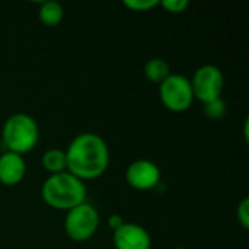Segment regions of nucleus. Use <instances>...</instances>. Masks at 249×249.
Instances as JSON below:
<instances>
[{
    "label": "nucleus",
    "mask_w": 249,
    "mask_h": 249,
    "mask_svg": "<svg viewBox=\"0 0 249 249\" xmlns=\"http://www.w3.org/2000/svg\"><path fill=\"white\" fill-rule=\"evenodd\" d=\"M236 217H238V222L242 225L244 229H248L249 228V200L248 198H244L239 204H238V209H236Z\"/></svg>",
    "instance_id": "dca6fc26"
},
{
    "label": "nucleus",
    "mask_w": 249,
    "mask_h": 249,
    "mask_svg": "<svg viewBox=\"0 0 249 249\" xmlns=\"http://www.w3.org/2000/svg\"><path fill=\"white\" fill-rule=\"evenodd\" d=\"M160 101L172 112H184L194 102L190 79L182 74H169L159 85Z\"/></svg>",
    "instance_id": "39448f33"
},
{
    "label": "nucleus",
    "mask_w": 249,
    "mask_h": 249,
    "mask_svg": "<svg viewBox=\"0 0 249 249\" xmlns=\"http://www.w3.org/2000/svg\"><path fill=\"white\" fill-rule=\"evenodd\" d=\"M123 223H124V220H123V217L118 216V214H111L109 219H108V226H109L112 231H117Z\"/></svg>",
    "instance_id": "f3484780"
},
{
    "label": "nucleus",
    "mask_w": 249,
    "mask_h": 249,
    "mask_svg": "<svg viewBox=\"0 0 249 249\" xmlns=\"http://www.w3.org/2000/svg\"><path fill=\"white\" fill-rule=\"evenodd\" d=\"M99 228L98 210L89 204L82 203L67 212L64 220V231L67 236L76 242H83L90 239Z\"/></svg>",
    "instance_id": "20e7f679"
},
{
    "label": "nucleus",
    "mask_w": 249,
    "mask_h": 249,
    "mask_svg": "<svg viewBox=\"0 0 249 249\" xmlns=\"http://www.w3.org/2000/svg\"><path fill=\"white\" fill-rule=\"evenodd\" d=\"M112 241L115 249H150L152 239L149 232L137 223H123L114 231Z\"/></svg>",
    "instance_id": "6e6552de"
},
{
    "label": "nucleus",
    "mask_w": 249,
    "mask_h": 249,
    "mask_svg": "<svg viewBox=\"0 0 249 249\" xmlns=\"http://www.w3.org/2000/svg\"><path fill=\"white\" fill-rule=\"evenodd\" d=\"M41 194L50 207L69 212L73 207L85 203L86 187L83 181L64 171L50 175L42 184Z\"/></svg>",
    "instance_id": "f03ea898"
},
{
    "label": "nucleus",
    "mask_w": 249,
    "mask_h": 249,
    "mask_svg": "<svg viewBox=\"0 0 249 249\" xmlns=\"http://www.w3.org/2000/svg\"><path fill=\"white\" fill-rule=\"evenodd\" d=\"M174 249H184V248H174Z\"/></svg>",
    "instance_id": "a211bd4d"
},
{
    "label": "nucleus",
    "mask_w": 249,
    "mask_h": 249,
    "mask_svg": "<svg viewBox=\"0 0 249 249\" xmlns=\"http://www.w3.org/2000/svg\"><path fill=\"white\" fill-rule=\"evenodd\" d=\"M159 4L169 13H182L190 6L188 0H163Z\"/></svg>",
    "instance_id": "2eb2a0df"
},
{
    "label": "nucleus",
    "mask_w": 249,
    "mask_h": 249,
    "mask_svg": "<svg viewBox=\"0 0 249 249\" xmlns=\"http://www.w3.org/2000/svg\"><path fill=\"white\" fill-rule=\"evenodd\" d=\"M190 83L194 93V99L207 104L210 101L222 98L225 88V76L217 66L204 64L196 70Z\"/></svg>",
    "instance_id": "423d86ee"
},
{
    "label": "nucleus",
    "mask_w": 249,
    "mask_h": 249,
    "mask_svg": "<svg viewBox=\"0 0 249 249\" xmlns=\"http://www.w3.org/2000/svg\"><path fill=\"white\" fill-rule=\"evenodd\" d=\"M39 128L36 121L23 112H18L10 115L1 130V140L7 149V152L18 153L23 156L29 153L38 143Z\"/></svg>",
    "instance_id": "7ed1b4c3"
},
{
    "label": "nucleus",
    "mask_w": 249,
    "mask_h": 249,
    "mask_svg": "<svg viewBox=\"0 0 249 249\" xmlns=\"http://www.w3.org/2000/svg\"><path fill=\"white\" fill-rule=\"evenodd\" d=\"M125 179L131 188L139 191H149L159 185L160 169L152 160L139 159L128 165L125 171Z\"/></svg>",
    "instance_id": "0eeeda50"
},
{
    "label": "nucleus",
    "mask_w": 249,
    "mask_h": 249,
    "mask_svg": "<svg viewBox=\"0 0 249 249\" xmlns=\"http://www.w3.org/2000/svg\"><path fill=\"white\" fill-rule=\"evenodd\" d=\"M124 6L134 12H147L159 6V1L158 0H125Z\"/></svg>",
    "instance_id": "4468645a"
},
{
    "label": "nucleus",
    "mask_w": 249,
    "mask_h": 249,
    "mask_svg": "<svg viewBox=\"0 0 249 249\" xmlns=\"http://www.w3.org/2000/svg\"><path fill=\"white\" fill-rule=\"evenodd\" d=\"M204 114L210 120H220L226 114V104L222 98L204 104Z\"/></svg>",
    "instance_id": "ddd939ff"
},
{
    "label": "nucleus",
    "mask_w": 249,
    "mask_h": 249,
    "mask_svg": "<svg viewBox=\"0 0 249 249\" xmlns=\"http://www.w3.org/2000/svg\"><path fill=\"white\" fill-rule=\"evenodd\" d=\"M171 74V66L163 58H150L144 64V76L152 82L160 85Z\"/></svg>",
    "instance_id": "9d476101"
},
{
    "label": "nucleus",
    "mask_w": 249,
    "mask_h": 249,
    "mask_svg": "<svg viewBox=\"0 0 249 249\" xmlns=\"http://www.w3.org/2000/svg\"><path fill=\"white\" fill-rule=\"evenodd\" d=\"M26 174V165L23 156L4 152L0 155V182L4 185H16L19 184Z\"/></svg>",
    "instance_id": "1a4fd4ad"
},
{
    "label": "nucleus",
    "mask_w": 249,
    "mask_h": 249,
    "mask_svg": "<svg viewBox=\"0 0 249 249\" xmlns=\"http://www.w3.org/2000/svg\"><path fill=\"white\" fill-rule=\"evenodd\" d=\"M67 172L80 181H92L105 174L109 165V149L95 133L76 136L66 150Z\"/></svg>",
    "instance_id": "f257e3e1"
},
{
    "label": "nucleus",
    "mask_w": 249,
    "mask_h": 249,
    "mask_svg": "<svg viewBox=\"0 0 249 249\" xmlns=\"http://www.w3.org/2000/svg\"><path fill=\"white\" fill-rule=\"evenodd\" d=\"M64 10L63 6L57 1H44L39 7L38 18L45 26H57L63 20Z\"/></svg>",
    "instance_id": "9b49d317"
},
{
    "label": "nucleus",
    "mask_w": 249,
    "mask_h": 249,
    "mask_svg": "<svg viewBox=\"0 0 249 249\" xmlns=\"http://www.w3.org/2000/svg\"><path fill=\"white\" fill-rule=\"evenodd\" d=\"M42 166L51 174H60L67 169L66 162V150L61 149H48L42 155Z\"/></svg>",
    "instance_id": "f8f14e48"
}]
</instances>
